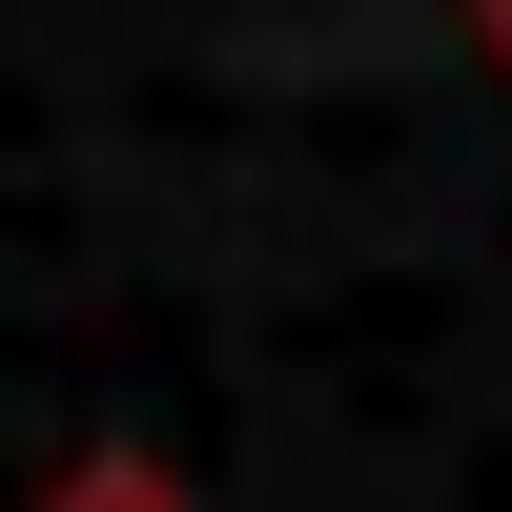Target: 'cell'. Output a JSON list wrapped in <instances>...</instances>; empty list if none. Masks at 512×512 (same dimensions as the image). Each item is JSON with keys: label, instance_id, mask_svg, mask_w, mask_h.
Here are the masks:
<instances>
[{"label": "cell", "instance_id": "6da1fadb", "mask_svg": "<svg viewBox=\"0 0 512 512\" xmlns=\"http://www.w3.org/2000/svg\"><path fill=\"white\" fill-rule=\"evenodd\" d=\"M41 512H185V492H164V472H144V451H82V472H62V492H41Z\"/></svg>", "mask_w": 512, "mask_h": 512}]
</instances>
